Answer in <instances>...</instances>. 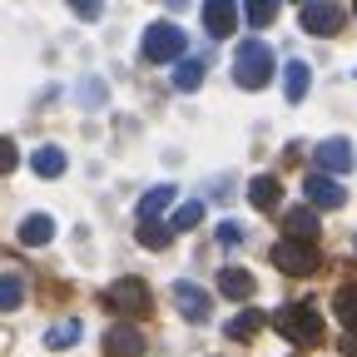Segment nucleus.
<instances>
[{
	"label": "nucleus",
	"mask_w": 357,
	"mask_h": 357,
	"mask_svg": "<svg viewBox=\"0 0 357 357\" xmlns=\"http://www.w3.org/2000/svg\"><path fill=\"white\" fill-rule=\"evenodd\" d=\"M273 328H278L288 342H298V347L323 342V318H318V307H312V303H288V307H278V312H273Z\"/></svg>",
	"instance_id": "obj_1"
},
{
	"label": "nucleus",
	"mask_w": 357,
	"mask_h": 357,
	"mask_svg": "<svg viewBox=\"0 0 357 357\" xmlns=\"http://www.w3.org/2000/svg\"><path fill=\"white\" fill-rule=\"evenodd\" d=\"M273 50H268L263 40H243L238 45V55H234V79L243 84V89H263L268 79H273Z\"/></svg>",
	"instance_id": "obj_2"
},
{
	"label": "nucleus",
	"mask_w": 357,
	"mask_h": 357,
	"mask_svg": "<svg viewBox=\"0 0 357 357\" xmlns=\"http://www.w3.org/2000/svg\"><path fill=\"white\" fill-rule=\"evenodd\" d=\"M184 30L178 25H169V20H154L149 30H144V40H139V50H144V60L149 65H178L184 60Z\"/></svg>",
	"instance_id": "obj_3"
},
{
	"label": "nucleus",
	"mask_w": 357,
	"mask_h": 357,
	"mask_svg": "<svg viewBox=\"0 0 357 357\" xmlns=\"http://www.w3.org/2000/svg\"><path fill=\"white\" fill-rule=\"evenodd\" d=\"M273 268L288 278H307L312 268H318V243H307V238H278L273 243Z\"/></svg>",
	"instance_id": "obj_4"
},
{
	"label": "nucleus",
	"mask_w": 357,
	"mask_h": 357,
	"mask_svg": "<svg viewBox=\"0 0 357 357\" xmlns=\"http://www.w3.org/2000/svg\"><path fill=\"white\" fill-rule=\"evenodd\" d=\"M105 303H109L114 312H124V323L144 318V312L154 307V298H149V283H139V278H119V283H109Z\"/></svg>",
	"instance_id": "obj_5"
},
{
	"label": "nucleus",
	"mask_w": 357,
	"mask_h": 357,
	"mask_svg": "<svg viewBox=\"0 0 357 357\" xmlns=\"http://www.w3.org/2000/svg\"><path fill=\"white\" fill-rule=\"evenodd\" d=\"M204 30L213 40H229L238 30V0H204Z\"/></svg>",
	"instance_id": "obj_6"
},
{
	"label": "nucleus",
	"mask_w": 357,
	"mask_h": 357,
	"mask_svg": "<svg viewBox=\"0 0 357 357\" xmlns=\"http://www.w3.org/2000/svg\"><path fill=\"white\" fill-rule=\"evenodd\" d=\"M303 194H307V204H318V208H342V204H347V189L337 184V178L318 174V169L303 178Z\"/></svg>",
	"instance_id": "obj_7"
},
{
	"label": "nucleus",
	"mask_w": 357,
	"mask_h": 357,
	"mask_svg": "<svg viewBox=\"0 0 357 357\" xmlns=\"http://www.w3.org/2000/svg\"><path fill=\"white\" fill-rule=\"evenodd\" d=\"M303 30L307 35H337L342 30V6H333V0H312V6H303Z\"/></svg>",
	"instance_id": "obj_8"
},
{
	"label": "nucleus",
	"mask_w": 357,
	"mask_h": 357,
	"mask_svg": "<svg viewBox=\"0 0 357 357\" xmlns=\"http://www.w3.org/2000/svg\"><path fill=\"white\" fill-rule=\"evenodd\" d=\"M174 307L184 312L189 323H208V312H213V298H208L199 283H174Z\"/></svg>",
	"instance_id": "obj_9"
},
{
	"label": "nucleus",
	"mask_w": 357,
	"mask_h": 357,
	"mask_svg": "<svg viewBox=\"0 0 357 357\" xmlns=\"http://www.w3.org/2000/svg\"><path fill=\"white\" fill-rule=\"evenodd\" d=\"M105 357H144V333L134 323H114L105 333Z\"/></svg>",
	"instance_id": "obj_10"
},
{
	"label": "nucleus",
	"mask_w": 357,
	"mask_h": 357,
	"mask_svg": "<svg viewBox=\"0 0 357 357\" xmlns=\"http://www.w3.org/2000/svg\"><path fill=\"white\" fill-rule=\"evenodd\" d=\"M312 164H318V174H347L352 169V144L347 139H323L318 149H312Z\"/></svg>",
	"instance_id": "obj_11"
},
{
	"label": "nucleus",
	"mask_w": 357,
	"mask_h": 357,
	"mask_svg": "<svg viewBox=\"0 0 357 357\" xmlns=\"http://www.w3.org/2000/svg\"><path fill=\"white\" fill-rule=\"evenodd\" d=\"M248 204H253V208H263V213H273V208L283 204V184H278L273 174H258L253 184H248Z\"/></svg>",
	"instance_id": "obj_12"
},
{
	"label": "nucleus",
	"mask_w": 357,
	"mask_h": 357,
	"mask_svg": "<svg viewBox=\"0 0 357 357\" xmlns=\"http://www.w3.org/2000/svg\"><path fill=\"white\" fill-rule=\"evenodd\" d=\"M253 273H248V268H223V273H218V293L223 298H234V303H248L253 298Z\"/></svg>",
	"instance_id": "obj_13"
},
{
	"label": "nucleus",
	"mask_w": 357,
	"mask_h": 357,
	"mask_svg": "<svg viewBox=\"0 0 357 357\" xmlns=\"http://www.w3.org/2000/svg\"><path fill=\"white\" fill-rule=\"evenodd\" d=\"M283 234H288V238H307V243H312V238H318V213H312L307 204L288 208V213H283Z\"/></svg>",
	"instance_id": "obj_14"
},
{
	"label": "nucleus",
	"mask_w": 357,
	"mask_h": 357,
	"mask_svg": "<svg viewBox=\"0 0 357 357\" xmlns=\"http://www.w3.org/2000/svg\"><path fill=\"white\" fill-rule=\"evenodd\" d=\"M174 199H178V189H174V184H154V189L139 199V223H159V213H164Z\"/></svg>",
	"instance_id": "obj_15"
},
{
	"label": "nucleus",
	"mask_w": 357,
	"mask_h": 357,
	"mask_svg": "<svg viewBox=\"0 0 357 357\" xmlns=\"http://www.w3.org/2000/svg\"><path fill=\"white\" fill-rule=\"evenodd\" d=\"M50 238H55V218H50V213H30V218L20 223V243H25V248H45Z\"/></svg>",
	"instance_id": "obj_16"
},
{
	"label": "nucleus",
	"mask_w": 357,
	"mask_h": 357,
	"mask_svg": "<svg viewBox=\"0 0 357 357\" xmlns=\"http://www.w3.org/2000/svg\"><path fill=\"white\" fill-rule=\"evenodd\" d=\"M307 84H312V70H307L303 60H288V70H283V95H288V105H303V100H307Z\"/></svg>",
	"instance_id": "obj_17"
},
{
	"label": "nucleus",
	"mask_w": 357,
	"mask_h": 357,
	"mask_svg": "<svg viewBox=\"0 0 357 357\" xmlns=\"http://www.w3.org/2000/svg\"><path fill=\"white\" fill-rule=\"evenodd\" d=\"M30 169H35L40 178H60V174H65V149H60V144H40L35 159H30Z\"/></svg>",
	"instance_id": "obj_18"
},
{
	"label": "nucleus",
	"mask_w": 357,
	"mask_h": 357,
	"mask_svg": "<svg viewBox=\"0 0 357 357\" xmlns=\"http://www.w3.org/2000/svg\"><path fill=\"white\" fill-rule=\"evenodd\" d=\"M263 323H268V318H263L258 307H243V312H234V318H229V337H234V342H248Z\"/></svg>",
	"instance_id": "obj_19"
},
{
	"label": "nucleus",
	"mask_w": 357,
	"mask_h": 357,
	"mask_svg": "<svg viewBox=\"0 0 357 357\" xmlns=\"http://www.w3.org/2000/svg\"><path fill=\"white\" fill-rule=\"evenodd\" d=\"M79 333H84V323L65 318V323H55V328H45V347H50V352H60V347H75V342H79Z\"/></svg>",
	"instance_id": "obj_20"
},
{
	"label": "nucleus",
	"mask_w": 357,
	"mask_h": 357,
	"mask_svg": "<svg viewBox=\"0 0 357 357\" xmlns=\"http://www.w3.org/2000/svg\"><path fill=\"white\" fill-rule=\"evenodd\" d=\"M204 75H208L204 60H178V65H174V89H184V95H189V89L204 84Z\"/></svg>",
	"instance_id": "obj_21"
},
{
	"label": "nucleus",
	"mask_w": 357,
	"mask_h": 357,
	"mask_svg": "<svg viewBox=\"0 0 357 357\" xmlns=\"http://www.w3.org/2000/svg\"><path fill=\"white\" fill-rule=\"evenodd\" d=\"M333 312H337V323H342L347 333H357V283H347V288L333 298Z\"/></svg>",
	"instance_id": "obj_22"
},
{
	"label": "nucleus",
	"mask_w": 357,
	"mask_h": 357,
	"mask_svg": "<svg viewBox=\"0 0 357 357\" xmlns=\"http://www.w3.org/2000/svg\"><path fill=\"white\" fill-rule=\"evenodd\" d=\"M25 303V278L20 273H0V312H15Z\"/></svg>",
	"instance_id": "obj_23"
},
{
	"label": "nucleus",
	"mask_w": 357,
	"mask_h": 357,
	"mask_svg": "<svg viewBox=\"0 0 357 357\" xmlns=\"http://www.w3.org/2000/svg\"><path fill=\"white\" fill-rule=\"evenodd\" d=\"M199 223H204V204H178L174 218H169V234H189Z\"/></svg>",
	"instance_id": "obj_24"
},
{
	"label": "nucleus",
	"mask_w": 357,
	"mask_h": 357,
	"mask_svg": "<svg viewBox=\"0 0 357 357\" xmlns=\"http://www.w3.org/2000/svg\"><path fill=\"white\" fill-rule=\"evenodd\" d=\"M243 15H248V25H273L278 0H243Z\"/></svg>",
	"instance_id": "obj_25"
},
{
	"label": "nucleus",
	"mask_w": 357,
	"mask_h": 357,
	"mask_svg": "<svg viewBox=\"0 0 357 357\" xmlns=\"http://www.w3.org/2000/svg\"><path fill=\"white\" fill-rule=\"evenodd\" d=\"M169 223H139V243L144 248H169Z\"/></svg>",
	"instance_id": "obj_26"
},
{
	"label": "nucleus",
	"mask_w": 357,
	"mask_h": 357,
	"mask_svg": "<svg viewBox=\"0 0 357 357\" xmlns=\"http://www.w3.org/2000/svg\"><path fill=\"white\" fill-rule=\"evenodd\" d=\"M75 100H79L84 109H95V105H105V79H84V84L75 89Z\"/></svg>",
	"instance_id": "obj_27"
},
{
	"label": "nucleus",
	"mask_w": 357,
	"mask_h": 357,
	"mask_svg": "<svg viewBox=\"0 0 357 357\" xmlns=\"http://www.w3.org/2000/svg\"><path fill=\"white\" fill-rule=\"evenodd\" d=\"M65 6H70L79 20H100V15H105V0H65Z\"/></svg>",
	"instance_id": "obj_28"
},
{
	"label": "nucleus",
	"mask_w": 357,
	"mask_h": 357,
	"mask_svg": "<svg viewBox=\"0 0 357 357\" xmlns=\"http://www.w3.org/2000/svg\"><path fill=\"white\" fill-rule=\"evenodd\" d=\"M213 238H218L223 248H234V243L243 238V229H238V223H234V218H223V223H218V229H213Z\"/></svg>",
	"instance_id": "obj_29"
},
{
	"label": "nucleus",
	"mask_w": 357,
	"mask_h": 357,
	"mask_svg": "<svg viewBox=\"0 0 357 357\" xmlns=\"http://www.w3.org/2000/svg\"><path fill=\"white\" fill-rule=\"evenodd\" d=\"M20 164V149H15V139H6V134H0V174H10Z\"/></svg>",
	"instance_id": "obj_30"
},
{
	"label": "nucleus",
	"mask_w": 357,
	"mask_h": 357,
	"mask_svg": "<svg viewBox=\"0 0 357 357\" xmlns=\"http://www.w3.org/2000/svg\"><path fill=\"white\" fill-rule=\"evenodd\" d=\"M342 357H357V333H347V337H342Z\"/></svg>",
	"instance_id": "obj_31"
},
{
	"label": "nucleus",
	"mask_w": 357,
	"mask_h": 357,
	"mask_svg": "<svg viewBox=\"0 0 357 357\" xmlns=\"http://www.w3.org/2000/svg\"><path fill=\"white\" fill-rule=\"evenodd\" d=\"M164 6H174V10H184V6H189V0H164Z\"/></svg>",
	"instance_id": "obj_32"
},
{
	"label": "nucleus",
	"mask_w": 357,
	"mask_h": 357,
	"mask_svg": "<svg viewBox=\"0 0 357 357\" xmlns=\"http://www.w3.org/2000/svg\"><path fill=\"white\" fill-rule=\"evenodd\" d=\"M298 6H312V0H298Z\"/></svg>",
	"instance_id": "obj_33"
},
{
	"label": "nucleus",
	"mask_w": 357,
	"mask_h": 357,
	"mask_svg": "<svg viewBox=\"0 0 357 357\" xmlns=\"http://www.w3.org/2000/svg\"><path fill=\"white\" fill-rule=\"evenodd\" d=\"M352 15H357V0H352Z\"/></svg>",
	"instance_id": "obj_34"
}]
</instances>
